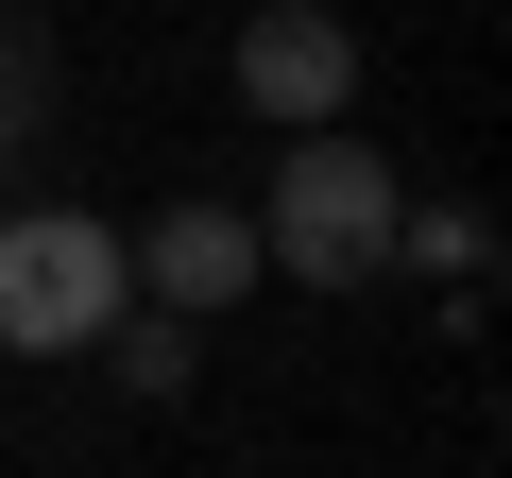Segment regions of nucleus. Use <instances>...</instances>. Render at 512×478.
<instances>
[{
	"label": "nucleus",
	"instance_id": "f257e3e1",
	"mask_svg": "<svg viewBox=\"0 0 512 478\" xmlns=\"http://www.w3.org/2000/svg\"><path fill=\"white\" fill-rule=\"evenodd\" d=\"M256 222V274H291V291H376L393 274V222H410V171L376 137H291L274 154V205H239Z\"/></svg>",
	"mask_w": 512,
	"mask_h": 478
},
{
	"label": "nucleus",
	"instance_id": "f03ea898",
	"mask_svg": "<svg viewBox=\"0 0 512 478\" xmlns=\"http://www.w3.org/2000/svg\"><path fill=\"white\" fill-rule=\"evenodd\" d=\"M137 308V257L103 205H18L0 222V359H86Z\"/></svg>",
	"mask_w": 512,
	"mask_h": 478
},
{
	"label": "nucleus",
	"instance_id": "7ed1b4c3",
	"mask_svg": "<svg viewBox=\"0 0 512 478\" xmlns=\"http://www.w3.org/2000/svg\"><path fill=\"white\" fill-rule=\"evenodd\" d=\"M222 86L274 120V137H342V103H359V35L325 18V0H256L239 52H222Z\"/></svg>",
	"mask_w": 512,
	"mask_h": 478
},
{
	"label": "nucleus",
	"instance_id": "20e7f679",
	"mask_svg": "<svg viewBox=\"0 0 512 478\" xmlns=\"http://www.w3.org/2000/svg\"><path fill=\"white\" fill-rule=\"evenodd\" d=\"M120 257H137V291H154V308H171V325H222V308H239V291H256V222H239V205H205V188H188V205H154V222H137V239H120Z\"/></svg>",
	"mask_w": 512,
	"mask_h": 478
},
{
	"label": "nucleus",
	"instance_id": "39448f33",
	"mask_svg": "<svg viewBox=\"0 0 512 478\" xmlns=\"http://www.w3.org/2000/svg\"><path fill=\"white\" fill-rule=\"evenodd\" d=\"M86 359H120V393H188V376H205V325H171V308L137 325V308H120V325H103Z\"/></svg>",
	"mask_w": 512,
	"mask_h": 478
},
{
	"label": "nucleus",
	"instance_id": "423d86ee",
	"mask_svg": "<svg viewBox=\"0 0 512 478\" xmlns=\"http://www.w3.org/2000/svg\"><path fill=\"white\" fill-rule=\"evenodd\" d=\"M393 257H427V274L461 291V274H478V222H461V205H410V222H393Z\"/></svg>",
	"mask_w": 512,
	"mask_h": 478
}]
</instances>
